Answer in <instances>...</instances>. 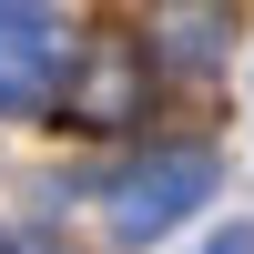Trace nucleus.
<instances>
[{"mask_svg": "<svg viewBox=\"0 0 254 254\" xmlns=\"http://www.w3.org/2000/svg\"><path fill=\"white\" fill-rule=\"evenodd\" d=\"M234 10L244 0H153V61L183 81L224 71V51H234Z\"/></svg>", "mask_w": 254, "mask_h": 254, "instance_id": "nucleus-4", "label": "nucleus"}, {"mask_svg": "<svg viewBox=\"0 0 254 254\" xmlns=\"http://www.w3.org/2000/svg\"><path fill=\"white\" fill-rule=\"evenodd\" d=\"M61 71V10L51 0H0V112H41Z\"/></svg>", "mask_w": 254, "mask_h": 254, "instance_id": "nucleus-3", "label": "nucleus"}, {"mask_svg": "<svg viewBox=\"0 0 254 254\" xmlns=\"http://www.w3.org/2000/svg\"><path fill=\"white\" fill-rule=\"evenodd\" d=\"M203 193H214V153H203V142H163V153L122 163V173L102 183V224H112L122 244H153V234H173Z\"/></svg>", "mask_w": 254, "mask_h": 254, "instance_id": "nucleus-1", "label": "nucleus"}, {"mask_svg": "<svg viewBox=\"0 0 254 254\" xmlns=\"http://www.w3.org/2000/svg\"><path fill=\"white\" fill-rule=\"evenodd\" d=\"M142 92H153V51H142L132 31H92L71 51V122L81 132H132Z\"/></svg>", "mask_w": 254, "mask_h": 254, "instance_id": "nucleus-2", "label": "nucleus"}, {"mask_svg": "<svg viewBox=\"0 0 254 254\" xmlns=\"http://www.w3.org/2000/svg\"><path fill=\"white\" fill-rule=\"evenodd\" d=\"M0 254H20V244H10V234H0Z\"/></svg>", "mask_w": 254, "mask_h": 254, "instance_id": "nucleus-6", "label": "nucleus"}, {"mask_svg": "<svg viewBox=\"0 0 254 254\" xmlns=\"http://www.w3.org/2000/svg\"><path fill=\"white\" fill-rule=\"evenodd\" d=\"M203 254H254V224H234V234H214Z\"/></svg>", "mask_w": 254, "mask_h": 254, "instance_id": "nucleus-5", "label": "nucleus"}]
</instances>
